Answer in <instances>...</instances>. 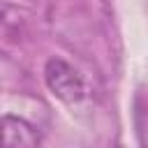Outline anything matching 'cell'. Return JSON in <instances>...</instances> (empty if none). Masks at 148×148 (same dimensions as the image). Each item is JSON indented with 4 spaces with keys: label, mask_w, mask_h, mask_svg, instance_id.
<instances>
[{
    "label": "cell",
    "mask_w": 148,
    "mask_h": 148,
    "mask_svg": "<svg viewBox=\"0 0 148 148\" xmlns=\"http://www.w3.org/2000/svg\"><path fill=\"white\" fill-rule=\"evenodd\" d=\"M0 148H39V132L21 116H2Z\"/></svg>",
    "instance_id": "obj_2"
},
{
    "label": "cell",
    "mask_w": 148,
    "mask_h": 148,
    "mask_svg": "<svg viewBox=\"0 0 148 148\" xmlns=\"http://www.w3.org/2000/svg\"><path fill=\"white\" fill-rule=\"evenodd\" d=\"M44 83L65 104H79L86 97V83H83L81 74L62 58L46 60V65H44Z\"/></svg>",
    "instance_id": "obj_1"
}]
</instances>
